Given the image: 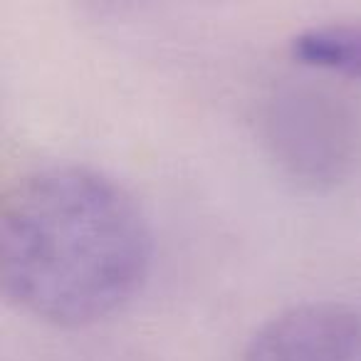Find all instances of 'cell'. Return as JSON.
Instances as JSON below:
<instances>
[{"mask_svg":"<svg viewBox=\"0 0 361 361\" xmlns=\"http://www.w3.org/2000/svg\"><path fill=\"white\" fill-rule=\"evenodd\" d=\"M151 255L136 198L90 166L30 171L0 206V292L45 324L75 329L119 312L149 277Z\"/></svg>","mask_w":361,"mask_h":361,"instance_id":"1","label":"cell"},{"mask_svg":"<svg viewBox=\"0 0 361 361\" xmlns=\"http://www.w3.org/2000/svg\"><path fill=\"white\" fill-rule=\"evenodd\" d=\"M267 141L292 176L312 186L334 183L356 156V119L339 99L322 92L290 90L267 114Z\"/></svg>","mask_w":361,"mask_h":361,"instance_id":"2","label":"cell"},{"mask_svg":"<svg viewBox=\"0 0 361 361\" xmlns=\"http://www.w3.org/2000/svg\"><path fill=\"white\" fill-rule=\"evenodd\" d=\"M243 361H361V310L341 302L290 307L252 334Z\"/></svg>","mask_w":361,"mask_h":361,"instance_id":"3","label":"cell"},{"mask_svg":"<svg viewBox=\"0 0 361 361\" xmlns=\"http://www.w3.org/2000/svg\"><path fill=\"white\" fill-rule=\"evenodd\" d=\"M290 55L312 70L361 82V23L307 27L292 37Z\"/></svg>","mask_w":361,"mask_h":361,"instance_id":"4","label":"cell"}]
</instances>
